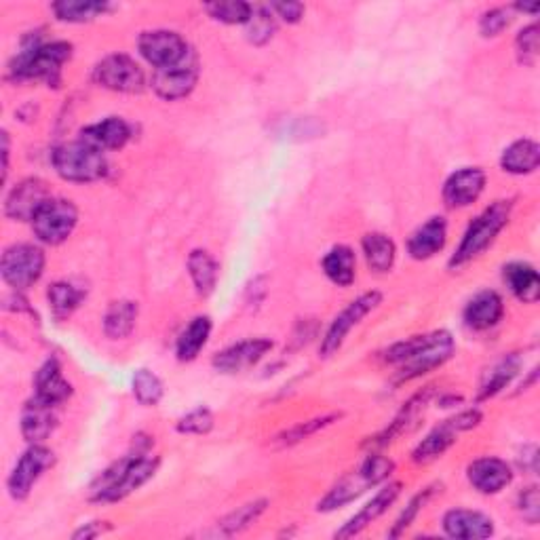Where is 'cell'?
Wrapping results in <instances>:
<instances>
[{
  "mask_svg": "<svg viewBox=\"0 0 540 540\" xmlns=\"http://www.w3.org/2000/svg\"><path fill=\"white\" fill-rule=\"evenodd\" d=\"M454 355V338L448 332L412 336L393 344L384 353V361L397 365V382H410L441 368Z\"/></svg>",
  "mask_w": 540,
  "mask_h": 540,
  "instance_id": "6da1fadb",
  "label": "cell"
},
{
  "mask_svg": "<svg viewBox=\"0 0 540 540\" xmlns=\"http://www.w3.org/2000/svg\"><path fill=\"white\" fill-rule=\"evenodd\" d=\"M159 469V458L135 452L129 454L102 471L91 484V500L95 503H117L135 490H140Z\"/></svg>",
  "mask_w": 540,
  "mask_h": 540,
  "instance_id": "7a4b0ae2",
  "label": "cell"
},
{
  "mask_svg": "<svg viewBox=\"0 0 540 540\" xmlns=\"http://www.w3.org/2000/svg\"><path fill=\"white\" fill-rule=\"evenodd\" d=\"M72 57V45L64 41L30 43L17 53L9 66L13 81H45L49 87H60L62 66Z\"/></svg>",
  "mask_w": 540,
  "mask_h": 540,
  "instance_id": "3957f363",
  "label": "cell"
},
{
  "mask_svg": "<svg viewBox=\"0 0 540 540\" xmlns=\"http://www.w3.org/2000/svg\"><path fill=\"white\" fill-rule=\"evenodd\" d=\"M393 469H395L393 460H389L387 456H380V454L368 456L355 471L346 473L338 484L319 500L317 509L323 513H330L340 507L351 505L353 500H357L361 494L382 484L384 479H389Z\"/></svg>",
  "mask_w": 540,
  "mask_h": 540,
  "instance_id": "277c9868",
  "label": "cell"
},
{
  "mask_svg": "<svg viewBox=\"0 0 540 540\" xmlns=\"http://www.w3.org/2000/svg\"><path fill=\"white\" fill-rule=\"evenodd\" d=\"M511 211H513V201H494L490 207L481 211V214L467 228V233L465 237H462L456 254L450 258V266L460 268L484 254L486 249L494 243V239L500 235V230L509 224Z\"/></svg>",
  "mask_w": 540,
  "mask_h": 540,
  "instance_id": "5b68a950",
  "label": "cell"
},
{
  "mask_svg": "<svg viewBox=\"0 0 540 540\" xmlns=\"http://www.w3.org/2000/svg\"><path fill=\"white\" fill-rule=\"evenodd\" d=\"M51 163L57 171V176L79 184L98 182L106 178L108 173L106 154L81 138L76 142H68L53 148Z\"/></svg>",
  "mask_w": 540,
  "mask_h": 540,
  "instance_id": "8992f818",
  "label": "cell"
},
{
  "mask_svg": "<svg viewBox=\"0 0 540 540\" xmlns=\"http://www.w3.org/2000/svg\"><path fill=\"white\" fill-rule=\"evenodd\" d=\"M45 270V252L32 243H17L5 249L3 260H0V275L5 283L17 292L32 287L43 277Z\"/></svg>",
  "mask_w": 540,
  "mask_h": 540,
  "instance_id": "52a82bcc",
  "label": "cell"
},
{
  "mask_svg": "<svg viewBox=\"0 0 540 540\" xmlns=\"http://www.w3.org/2000/svg\"><path fill=\"white\" fill-rule=\"evenodd\" d=\"M79 222V209L68 199H55L51 197L32 220V230L47 245H60L64 243L76 228Z\"/></svg>",
  "mask_w": 540,
  "mask_h": 540,
  "instance_id": "ba28073f",
  "label": "cell"
},
{
  "mask_svg": "<svg viewBox=\"0 0 540 540\" xmlns=\"http://www.w3.org/2000/svg\"><path fill=\"white\" fill-rule=\"evenodd\" d=\"M93 81L100 87L117 93H140L146 83L138 62L125 53L104 57L93 70Z\"/></svg>",
  "mask_w": 540,
  "mask_h": 540,
  "instance_id": "9c48e42d",
  "label": "cell"
},
{
  "mask_svg": "<svg viewBox=\"0 0 540 540\" xmlns=\"http://www.w3.org/2000/svg\"><path fill=\"white\" fill-rule=\"evenodd\" d=\"M380 302H382L380 292H368V294H361L359 298H355L349 306H346L344 311L332 321L330 330L325 332L321 340V357L327 359L334 353H338L353 327H357L365 317H368Z\"/></svg>",
  "mask_w": 540,
  "mask_h": 540,
  "instance_id": "30bf717a",
  "label": "cell"
},
{
  "mask_svg": "<svg viewBox=\"0 0 540 540\" xmlns=\"http://www.w3.org/2000/svg\"><path fill=\"white\" fill-rule=\"evenodd\" d=\"M138 49L144 55V60L157 70L171 68L184 62L190 47L184 38L173 30H148L138 38Z\"/></svg>",
  "mask_w": 540,
  "mask_h": 540,
  "instance_id": "8fae6325",
  "label": "cell"
},
{
  "mask_svg": "<svg viewBox=\"0 0 540 540\" xmlns=\"http://www.w3.org/2000/svg\"><path fill=\"white\" fill-rule=\"evenodd\" d=\"M55 456L49 448L41 446V443H32V448H28L22 458L17 460L15 469L11 471L7 479V488L11 498L15 500H26L36 486V481L43 477L47 469L53 467Z\"/></svg>",
  "mask_w": 540,
  "mask_h": 540,
  "instance_id": "7c38bea8",
  "label": "cell"
},
{
  "mask_svg": "<svg viewBox=\"0 0 540 540\" xmlns=\"http://www.w3.org/2000/svg\"><path fill=\"white\" fill-rule=\"evenodd\" d=\"M199 81V62L195 53H188L184 62L163 68V70H154L152 74V89L157 91L159 98L173 102V100H182L186 95L192 93Z\"/></svg>",
  "mask_w": 540,
  "mask_h": 540,
  "instance_id": "4fadbf2b",
  "label": "cell"
},
{
  "mask_svg": "<svg viewBox=\"0 0 540 540\" xmlns=\"http://www.w3.org/2000/svg\"><path fill=\"white\" fill-rule=\"evenodd\" d=\"M51 199L49 186L41 178H28L15 184L5 201V214L11 220L32 222L47 201Z\"/></svg>",
  "mask_w": 540,
  "mask_h": 540,
  "instance_id": "5bb4252c",
  "label": "cell"
},
{
  "mask_svg": "<svg viewBox=\"0 0 540 540\" xmlns=\"http://www.w3.org/2000/svg\"><path fill=\"white\" fill-rule=\"evenodd\" d=\"M270 351H273V342L268 338L243 340L220 351L214 361H211V365H214L220 374H239L254 368Z\"/></svg>",
  "mask_w": 540,
  "mask_h": 540,
  "instance_id": "9a60e30c",
  "label": "cell"
},
{
  "mask_svg": "<svg viewBox=\"0 0 540 540\" xmlns=\"http://www.w3.org/2000/svg\"><path fill=\"white\" fill-rule=\"evenodd\" d=\"M486 188V173L479 167H465L454 171L443 184V201L452 209L473 205Z\"/></svg>",
  "mask_w": 540,
  "mask_h": 540,
  "instance_id": "2e32d148",
  "label": "cell"
},
{
  "mask_svg": "<svg viewBox=\"0 0 540 540\" xmlns=\"http://www.w3.org/2000/svg\"><path fill=\"white\" fill-rule=\"evenodd\" d=\"M467 477L481 494H498L513 481V471L503 458H477L467 469Z\"/></svg>",
  "mask_w": 540,
  "mask_h": 540,
  "instance_id": "e0dca14e",
  "label": "cell"
},
{
  "mask_svg": "<svg viewBox=\"0 0 540 540\" xmlns=\"http://www.w3.org/2000/svg\"><path fill=\"white\" fill-rule=\"evenodd\" d=\"M443 530L450 538L460 540H481L494 534V522L479 511L452 509L443 515Z\"/></svg>",
  "mask_w": 540,
  "mask_h": 540,
  "instance_id": "ac0fdd59",
  "label": "cell"
},
{
  "mask_svg": "<svg viewBox=\"0 0 540 540\" xmlns=\"http://www.w3.org/2000/svg\"><path fill=\"white\" fill-rule=\"evenodd\" d=\"M403 486L399 484V481H393V484H389L387 488H382L368 505H365L357 515H353L349 522H346L338 532H336V538H353L357 536L359 532H363L365 528H368L372 522H376V519L380 515H384L389 511V507L395 503V500L399 498Z\"/></svg>",
  "mask_w": 540,
  "mask_h": 540,
  "instance_id": "d6986e66",
  "label": "cell"
},
{
  "mask_svg": "<svg viewBox=\"0 0 540 540\" xmlns=\"http://www.w3.org/2000/svg\"><path fill=\"white\" fill-rule=\"evenodd\" d=\"M433 397V387H427L424 391L416 393L408 403L403 405L401 412L395 416V420L389 424L387 429H384L380 435H376L374 439L368 441V446L370 448H384V446H389L391 441H395L399 435L403 433H408L416 420L422 416L424 408H427V403L431 401Z\"/></svg>",
  "mask_w": 540,
  "mask_h": 540,
  "instance_id": "ffe728a7",
  "label": "cell"
},
{
  "mask_svg": "<svg viewBox=\"0 0 540 540\" xmlns=\"http://www.w3.org/2000/svg\"><path fill=\"white\" fill-rule=\"evenodd\" d=\"M34 389H36L34 397L49 405H55V408L72 395V384L64 378L62 365L55 357L47 359L41 368H38L34 378Z\"/></svg>",
  "mask_w": 540,
  "mask_h": 540,
  "instance_id": "44dd1931",
  "label": "cell"
},
{
  "mask_svg": "<svg viewBox=\"0 0 540 540\" xmlns=\"http://www.w3.org/2000/svg\"><path fill=\"white\" fill-rule=\"evenodd\" d=\"M57 427L55 405L32 397L22 412V435L28 443H43Z\"/></svg>",
  "mask_w": 540,
  "mask_h": 540,
  "instance_id": "7402d4cb",
  "label": "cell"
},
{
  "mask_svg": "<svg viewBox=\"0 0 540 540\" xmlns=\"http://www.w3.org/2000/svg\"><path fill=\"white\" fill-rule=\"evenodd\" d=\"M505 315V304L492 289L479 292L473 296L465 308V323L475 332H486L490 327L498 325V321Z\"/></svg>",
  "mask_w": 540,
  "mask_h": 540,
  "instance_id": "603a6c76",
  "label": "cell"
},
{
  "mask_svg": "<svg viewBox=\"0 0 540 540\" xmlns=\"http://www.w3.org/2000/svg\"><path fill=\"white\" fill-rule=\"evenodd\" d=\"M448 241V222L443 218H431L408 239V254L414 260H429L439 254Z\"/></svg>",
  "mask_w": 540,
  "mask_h": 540,
  "instance_id": "cb8c5ba5",
  "label": "cell"
},
{
  "mask_svg": "<svg viewBox=\"0 0 540 540\" xmlns=\"http://www.w3.org/2000/svg\"><path fill=\"white\" fill-rule=\"evenodd\" d=\"M131 125L119 117H110L100 123H93L81 131V140L89 142L91 146L106 150H119L131 140Z\"/></svg>",
  "mask_w": 540,
  "mask_h": 540,
  "instance_id": "d4e9b609",
  "label": "cell"
},
{
  "mask_svg": "<svg viewBox=\"0 0 540 540\" xmlns=\"http://www.w3.org/2000/svg\"><path fill=\"white\" fill-rule=\"evenodd\" d=\"M503 279L519 302L536 304L540 296V277L534 266L526 262H511L503 270Z\"/></svg>",
  "mask_w": 540,
  "mask_h": 540,
  "instance_id": "484cf974",
  "label": "cell"
},
{
  "mask_svg": "<svg viewBox=\"0 0 540 540\" xmlns=\"http://www.w3.org/2000/svg\"><path fill=\"white\" fill-rule=\"evenodd\" d=\"M458 431L450 420H443L437 429H433L427 437H424L416 450L412 452V460L416 465H429V462L437 460L439 456L446 454L456 443Z\"/></svg>",
  "mask_w": 540,
  "mask_h": 540,
  "instance_id": "4316f807",
  "label": "cell"
},
{
  "mask_svg": "<svg viewBox=\"0 0 540 540\" xmlns=\"http://www.w3.org/2000/svg\"><path fill=\"white\" fill-rule=\"evenodd\" d=\"M321 266H323L325 277L332 283H336L338 287H349L355 281L357 260L351 247H346V245L332 247L330 252L325 254Z\"/></svg>",
  "mask_w": 540,
  "mask_h": 540,
  "instance_id": "83f0119b",
  "label": "cell"
},
{
  "mask_svg": "<svg viewBox=\"0 0 540 540\" xmlns=\"http://www.w3.org/2000/svg\"><path fill=\"white\" fill-rule=\"evenodd\" d=\"M218 273H220L218 262L209 252H205V249H195V252L188 256V275L192 283H195L199 296L214 294V289L218 285Z\"/></svg>",
  "mask_w": 540,
  "mask_h": 540,
  "instance_id": "f1b7e54d",
  "label": "cell"
},
{
  "mask_svg": "<svg viewBox=\"0 0 540 540\" xmlns=\"http://www.w3.org/2000/svg\"><path fill=\"white\" fill-rule=\"evenodd\" d=\"M540 163V146L534 140H517L513 142L500 159V167L513 173V176H524L538 169Z\"/></svg>",
  "mask_w": 540,
  "mask_h": 540,
  "instance_id": "f546056e",
  "label": "cell"
},
{
  "mask_svg": "<svg viewBox=\"0 0 540 540\" xmlns=\"http://www.w3.org/2000/svg\"><path fill=\"white\" fill-rule=\"evenodd\" d=\"M110 9V3H100V0H60V3L51 5L55 17L68 24L93 22L95 17H102Z\"/></svg>",
  "mask_w": 540,
  "mask_h": 540,
  "instance_id": "4dcf8cb0",
  "label": "cell"
},
{
  "mask_svg": "<svg viewBox=\"0 0 540 540\" xmlns=\"http://www.w3.org/2000/svg\"><path fill=\"white\" fill-rule=\"evenodd\" d=\"M135 321H138V304L133 300H117L104 315V332L112 340H123L133 332Z\"/></svg>",
  "mask_w": 540,
  "mask_h": 540,
  "instance_id": "1f68e13d",
  "label": "cell"
},
{
  "mask_svg": "<svg viewBox=\"0 0 540 540\" xmlns=\"http://www.w3.org/2000/svg\"><path fill=\"white\" fill-rule=\"evenodd\" d=\"M365 260H368V266L376 273H389L395 264L397 256V247L391 237L384 233H368L361 241Z\"/></svg>",
  "mask_w": 540,
  "mask_h": 540,
  "instance_id": "d6a6232c",
  "label": "cell"
},
{
  "mask_svg": "<svg viewBox=\"0 0 540 540\" xmlns=\"http://www.w3.org/2000/svg\"><path fill=\"white\" fill-rule=\"evenodd\" d=\"M211 334V319L209 317H195L186 330L180 334L178 344H176V355L180 361H192L197 359L199 353L203 351V346L207 344Z\"/></svg>",
  "mask_w": 540,
  "mask_h": 540,
  "instance_id": "836d02e7",
  "label": "cell"
},
{
  "mask_svg": "<svg viewBox=\"0 0 540 540\" xmlns=\"http://www.w3.org/2000/svg\"><path fill=\"white\" fill-rule=\"evenodd\" d=\"M517 372H519V357L517 355H507L498 363H494L492 370L484 378V384H481L479 401H486L490 397H496L500 391H505L511 384V380L517 376Z\"/></svg>",
  "mask_w": 540,
  "mask_h": 540,
  "instance_id": "e575fe53",
  "label": "cell"
},
{
  "mask_svg": "<svg viewBox=\"0 0 540 540\" xmlns=\"http://www.w3.org/2000/svg\"><path fill=\"white\" fill-rule=\"evenodd\" d=\"M47 298H49V306H51L53 315L57 319H66L83 304L85 289L76 287L68 281H57L49 287Z\"/></svg>",
  "mask_w": 540,
  "mask_h": 540,
  "instance_id": "d590c367",
  "label": "cell"
},
{
  "mask_svg": "<svg viewBox=\"0 0 540 540\" xmlns=\"http://www.w3.org/2000/svg\"><path fill=\"white\" fill-rule=\"evenodd\" d=\"M268 509V500H254V503H247L239 507L237 511L228 513L224 519H220L216 526L218 536H235L243 530H247L254 522H258L260 515Z\"/></svg>",
  "mask_w": 540,
  "mask_h": 540,
  "instance_id": "8d00e7d4",
  "label": "cell"
},
{
  "mask_svg": "<svg viewBox=\"0 0 540 540\" xmlns=\"http://www.w3.org/2000/svg\"><path fill=\"white\" fill-rule=\"evenodd\" d=\"M342 418V414H325V416H319V418H313V420H306V422H298L294 424L292 429L283 431L281 435L275 437V443L281 448H287V446H296V443L308 439L317 435L319 431L332 427L334 422H338Z\"/></svg>",
  "mask_w": 540,
  "mask_h": 540,
  "instance_id": "74e56055",
  "label": "cell"
},
{
  "mask_svg": "<svg viewBox=\"0 0 540 540\" xmlns=\"http://www.w3.org/2000/svg\"><path fill=\"white\" fill-rule=\"evenodd\" d=\"M133 395L146 408L157 405L163 399V382L150 370H138L133 374Z\"/></svg>",
  "mask_w": 540,
  "mask_h": 540,
  "instance_id": "f35d334b",
  "label": "cell"
},
{
  "mask_svg": "<svg viewBox=\"0 0 540 540\" xmlns=\"http://www.w3.org/2000/svg\"><path fill=\"white\" fill-rule=\"evenodd\" d=\"M207 13L216 19V22L228 24V26H241L249 24V19L254 15V7L249 3H211L205 7Z\"/></svg>",
  "mask_w": 540,
  "mask_h": 540,
  "instance_id": "ab89813d",
  "label": "cell"
},
{
  "mask_svg": "<svg viewBox=\"0 0 540 540\" xmlns=\"http://www.w3.org/2000/svg\"><path fill=\"white\" fill-rule=\"evenodd\" d=\"M247 26H249L247 30L249 41H252L254 45H264L273 38L277 30V17L268 7H260V9H254V15L252 19H249Z\"/></svg>",
  "mask_w": 540,
  "mask_h": 540,
  "instance_id": "60d3db41",
  "label": "cell"
},
{
  "mask_svg": "<svg viewBox=\"0 0 540 540\" xmlns=\"http://www.w3.org/2000/svg\"><path fill=\"white\" fill-rule=\"evenodd\" d=\"M515 49H517L519 62L526 64V66H534L536 64L538 49H540L538 24H530V26H526L522 32L517 34V38H515Z\"/></svg>",
  "mask_w": 540,
  "mask_h": 540,
  "instance_id": "b9f144b4",
  "label": "cell"
},
{
  "mask_svg": "<svg viewBox=\"0 0 540 540\" xmlns=\"http://www.w3.org/2000/svg\"><path fill=\"white\" fill-rule=\"evenodd\" d=\"M211 429H214V414L203 405L178 420V431L184 435H205Z\"/></svg>",
  "mask_w": 540,
  "mask_h": 540,
  "instance_id": "7bdbcfd3",
  "label": "cell"
},
{
  "mask_svg": "<svg viewBox=\"0 0 540 540\" xmlns=\"http://www.w3.org/2000/svg\"><path fill=\"white\" fill-rule=\"evenodd\" d=\"M433 490H435V488H427V490H422L420 494H416V496L410 500V505L405 507V511L399 515V519H397V522H395L393 530L389 532V536H391V538L401 536L405 530H408V528L412 526V522H414V519L418 517V513L424 509V505H427V500L431 498Z\"/></svg>",
  "mask_w": 540,
  "mask_h": 540,
  "instance_id": "ee69618b",
  "label": "cell"
},
{
  "mask_svg": "<svg viewBox=\"0 0 540 540\" xmlns=\"http://www.w3.org/2000/svg\"><path fill=\"white\" fill-rule=\"evenodd\" d=\"M509 24H511L509 9H503V7L490 9L488 13H484V17H481L479 32H481V36L494 38V36H498L500 32H503Z\"/></svg>",
  "mask_w": 540,
  "mask_h": 540,
  "instance_id": "f6af8a7d",
  "label": "cell"
},
{
  "mask_svg": "<svg viewBox=\"0 0 540 540\" xmlns=\"http://www.w3.org/2000/svg\"><path fill=\"white\" fill-rule=\"evenodd\" d=\"M517 507H519V513L524 515L526 522L530 526H536L538 519H540V496H538V488L536 486H530L522 494H519Z\"/></svg>",
  "mask_w": 540,
  "mask_h": 540,
  "instance_id": "bcb514c9",
  "label": "cell"
},
{
  "mask_svg": "<svg viewBox=\"0 0 540 540\" xmlns=\"http://www.w3.org/2000/svg\"><path fill=\"white\" fill-rule=\"evenodd\" d=\"M268 9L273 11L275 17H281L287 24H298L304 15L302 3H270Z\"/></svg>",
  "mask_w": 540,
  "mask_h": 540,
  "instance_id": "7dc6e473",
  "label": "cell"
},
{
  "mask_svg": "<svg viewBox=\"0 0 540 540\" xmlns=\"http://www.w3.org/2000/svg\"><path fill=\"white\" fill-rule=\"evenodd\" d=\"M112 528L108 526V522H91V524H85V526H81L79 530H76L74 534H72V538L74 540H91V538H98V536H102L104 532H110Z\"/></svg>",
  "mask_w": 540,
  "mask_h": 540,
  "instance_id": "c3c4849f",
  "label": "cell"
},
{
  "mask_svg": "<svg viewBox=\"0 0 540 540\" xmlns=\"http://www.w3.org/2000/svg\"><path fill=\"white\" fill-rule=\"evenodd\" d=\"M515 9H517V11H524V13H538L540 5H538V3H517Z\"/></svg>",
  "mask_w": 540,
  "mask_h": 540,
  "instance_id": "681fc988",
  "label": "cell"
}]
</instances>
